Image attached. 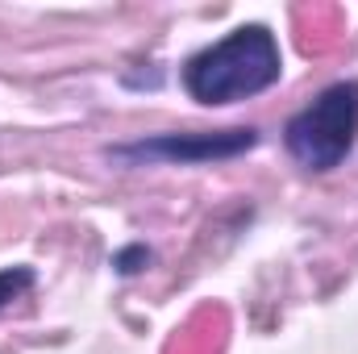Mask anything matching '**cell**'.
<instances>
[{
	"label": "cell",
	"mask_w": 358,
	"mask_h": 354,
	"mask_svg": "<svg viewBox=\"0 0 358 354\" xmlns=\"http://www.w3.org/2000/svg\"><path fill=\"white\" fill-rule=\"evenodd\" d=\"M358 138V80H342L325 88L313 104H304L287 129L283 142L292 159L308 171H334Z\"/></svg>",
	"instance_id": "cell-2"
},
{
	"label": "cell",
	"mask_w": 358,
	"mask_h": 354,
	"mask_svg": "<svg viewBox=\"0 0 358 354\" xmlns=\"http://www.w3.org/2000/svg\"><path fill=\"white\" fill-rule=\"evenodd\" d=\"M283 76V55L267 25H242L183 63V88L200 104H234L259 96Z\"/></svg>",
	"instance_id": "cell-1"
},
{
	"label": "cell",
	"mask_w": 358,
	"mask_h": 354,
	"mask_svg": "<svg viewBox=\"0 0 358 354\" xmlns=\"http://www.w3.org/2000/svg\"><path fill=\"white\" fill-rule=\"evenodd\" d=\"M259 142L255 129H221V134H159L129 146H113L108 159L142 163V159H167V163H208V159H234Z\"/></svg>",
	"instance_id": "cell-3"
},
{
	"label": "cell",
	"mask_w": 358,
	"mask_h": 354,
	"mask_svg": "<svg viewBox=\"0 0 358 354\" xmlns=\"http://www.w3.org/2000/svg\"><path fill=\"white\" fill-rule=\"evenodd\" d=\"M34 288V267H4L0 271V309L4 304H13L21 292H29Z\"/></svg>",
	"instance_id": "cell-4"
},
{
	"label": "cell",
	"mask_w": 358,
	"mask_h": 354,
	"mask_svg": "<svg viewBox=\"0 0 358 354\" xmlns=\"http://www.w3.org/2000/svg\"><path fill=\"white\" fill-rule=\"evenodd\" d=\"M146 263H150V250H146V246H129V250H121V255L113 259V267H117L121 275H134V271H142Z\"/></svg>",
	"instance_id": "cell-5"
}]
</instances>
